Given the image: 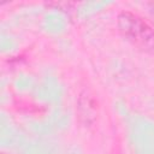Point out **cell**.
I'll return each mask as SVG.
<instances>
[{
  "mask_svg": "<svg viewBox=\"0 0 154 154\" xmlns=\"http://www.w3.org/2000/svg\"><path fill=\"white\" fill-rule=\"evenodd\" d=\"M117 25L122 36L132 46L142 52L154 53V28L144 19L131 12H122Z\"/></svg>",
  "mask_w": 154,
  "mask_h": 154,
  "instance_id": "1",
  "label": "cell"
},
{
  "mask_svg": "<svg viewBox=\"0 0 154 154\" xmlns=\"http://www.w3.org/2000/svg\"><path fill=\"white\" fill-rule=\"evenodd\" d=\"M148 7H149L150 18H152V20L154 22V2H149V4H148Z\"/></svg>",
  "mask_w": 154,
  "mask_h": 154,
  "instance_id": "2",
  "label": "cell"
}]
</instances>
